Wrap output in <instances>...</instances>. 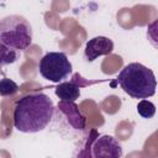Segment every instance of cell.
<instances>
[{
  "instance_id": "cell-2",
  "label": "cell",
  "mask_w": 158,
  "mask_h": 158,
  "mask_svg": "<svg viewBox=\"0 0 158 158\" xmlns=\"http://www.w3.org/2000/svg\"><path fill=\"white\" fill-rule=\"evenodd\" d=\"M121 89L133 99H147L156 94L157 79L152 69L133 62L126 64L116 78Z\"/></svg>"
},
{
  "instance_id": "cell-3",
  "label": "cell",
  "mask_w": 158,
  "mask_h": 158,
  "mask_svg": "<svg viewBox=\"0 0 158 158\" xmlns=\"http://www.w3.org/2000/svg\"><path fill=\"white\" fill-rule=\"evenodd\" d=\"M33 32L30 22L20 15H9L0 21V46L21 53L32 44Z\"/></svg>"
},
{
  "instance_id": "cell-1",
  "label": "cell",
  "mask_w": 158,
  "mask_h": 158,
  "mask_svg": "<svg viewBox=\"0 0 158 158\" xmlns=\"http://www.w3.org/2000/svg\"><path fill=\"white\" fill-rule=\"evenodd\" d=\"M54 104L44 93H31L16 101L14 107V126L22 133L43 131L52 121Z\"/></svg>"
},
{
  "instance_id": "cell-10",
  "label": "cell",
  "mask_w": 158,
  "mask_h": 158,
  "mask_svg": "<svg viewBox=\"0 0 158 158\" xmlns=\"http://www.w3.org/2000/svg\"><path fill=\"white\" fill-rule=\"evenodd\" d=\"M146 36H147L148 42H149L156 49H158V19L153 20L151 23L147 25Z\"/></svg>"
},
{
  "instance_id": "cell-12",
  "label": "cell",
  "mask_w": 158,
  "mask_h": 158,
  "mask_svg": "<svg viewBox=\"0 0 158 158\" xmlns=\"http://www.w3.org/2000/svg\"><path fill=\"white\" fill-rule=\"evenodd\" d=\"M20 58V53L15 51H10L6 48H1V65L15 63Z\"/></svg>"
},
{
  "instance_id": "cell-4",
  "label": "cell",
  "mask_w": 158,
  "mask_h": 158,
  "mask_svg": "<svg viewBox=\"0 0 158 158\" xmlns=\"http://www.w3.org/2000/svg\"><path fill=\"white\" fill-rule=\"evenodd\" d=\"M123 149L121 143L110 135L89 136L83 148H80L78 158H122Z\"/></svg>"
},
{
  "instance_id": "cell-7",
  "label": "cell",
  "mask_w": 158,
  "mask_h": 158,
  "mask_svg": "<svg viewBox=\"0 0 158 158\" xmlns=\"http://www.w3.org/2000/svg\"><path fill=\"white\" fill-rule=\"evenodd\" d=\"M78 78H79V75L77 74V75H74L73 80L63 81L56 88L54 93L59 98L60 101L74 102L77 99H79V96H80V85L78 83Z\"/></svg>"
},
{
  "instance_id": "cell-11",
  "label": "cell",
  "mask_w": 158,
  "mask_h": 158,
  "mask_svg": "<svg viewBox=\"0 0 158 158\" xmlns=\"http://www.w3.org/2000/svg\"><path fill=\"white\" fill-rule=\"evenodd\" d=\"M19 91V86L15 81H12L11 79L7 78H2L0 81V93L2 96L6 95H14Z\"/></svg>"
},
{
  "instance_id": "cell-6",
  "label": "cell",
  "mask_w": 158,
  "mask_h": 158,
  "mask_svg": "<svg viewBox=\"0 0 158 158\" xmlns=\"http://www.w3.org/2000/svg\"><path fill=\"white\" fill-rule=\"evenodd\" d=\"M114 51V42L109 37L96 36L89 40L85 44L84 57L88 62H94L101 56H107Z\"/></svg>"
},
{
  "instance_id": "cell-5",
  "label": "cell",
  "mask_w": 158,
  "mask_h": 158,
  "mask_svg": "<svg viewBox=\"0 0 158 158\" xmlns=\"http://www.w3.org/2000/svg\"><path fill=\"white\" fill-rule=\"evenodd\" d=\"M38 72L46 80L60 83L72 74L73 67L65 53L48 52L40 59Z\"/></svg>"
},
{
  "instance_id": "cell-9",
  "label": "cell",
  "mask_w": 158,
  "mask_h": 158,
  "mask_svg": "<svg viewBox=\"0 0 158 158\" xmlns=\"http://www.w3.org/2000/svg\"><path fill=\"white\" fill-rule=\"evenodd\" d=\"M137 112L143 118H152L156 115V105L149 100H141L137 104Z\"/></svg>"
},
{
  "instance_id": "cell-8",
  "label": "cell",
  "mask_w": 158,
  "mask_h": 158,
  "mask_svg": "<svg viewBox=\"0 0 158 158\" xmlns=\"http://www.w3.org/2000/svg\"><path fill=\"white\" fill-rule=\"evenodd\" d=\"M58 109L65 115L69 125L73 126L75 130H83L85 127V117L80 114V111L78 110V106L74 102L59 101Z\"/></svg>"
}]
</instances>
